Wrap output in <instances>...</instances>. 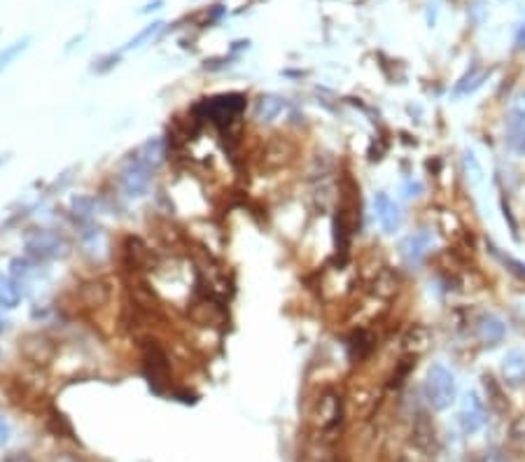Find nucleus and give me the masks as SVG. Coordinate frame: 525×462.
<instances>
[{
  "label": "nucleus",
  "mask_w": 525,
  "mask_h": 462,
  "mask_svg": "<svg viewBox=\"0 0 525 462\" xmlns=\"http://www.w3.org/2000/svg\"><path fill=\"white\" fill-rule=\"evenodd\" d=\"M243 108H245V96H240V94L215 96L206 103V113L210 115V119L227 122V124H229L233 117H238Z\"/></svg>",
  "instance_id": "obj_5"
},
{
  "label": "nucleus",
  "mask_w": 525,
  "mask_h": 462,
  "mask_svg": "<svg viewBox=\"0 0 525 462\" xmlns=\"http://www.w3.org/2000/svg\"><path fill=\"white\" fill-rule=\"evenodd\" d=\"M430 248H432V233L430 231H418V233L406 236L404 241L399 243V255L406 264L416 267V264H420L425 260V255L430 252Z\"/></svg>",
  "instance_id": "obj_7"
},
{
  "label": "nucleus",
  "mask_w": 525,
  "mask_h": 462,
  "mask_svg": "<svg viewBox=\"0 0 525 462\" xmlns=\"http://www.w3.org/2000/svg\"><path fill=\"white\" fill-rule=\"evenodd\" d=\"M26 252L33 260H54V257H64L68 252V243L64 241V236L47 229L33 231L26 238Z\"/></svg>",
  "instance_id": "obj_3"
},
{
  "label": "nucleus",
  "mask_w": 525,
  "mask_h": 462,
  "mask_svg": "<svg viewBox=\"0 0 525 462\" xmlns=\"http://www.w3.org/2000/svg\"><path fill=\"white\" fill-rule=\"evenodd\" d=\"M458 387H455V376L443 365H432L425 376V397L435 411H446L455 402Z\"/></svg>",
  "instance_id": "obj_1"
},
{
  "label": "nucleus",
  "mask_w": 525,
  "mask_h": 462,
  "mask_svg": "<svg viewBox=\"0 0 525 462\" xmlns=\"http://www.w3.org/2000/svg\"><path fill=\"white\" fill-rule=\"evenodd\" d=\"M462 175H465V180L469 182V187H479V184L484 182V169H481L477 154L472 150L462 152Z\"/></svg>",
  "instance_id": "obj_19"
},
{
  "label": "nucleus",
  "mask_w": 525,
  "mask_h": 462,
  "mask_svg": "<svg viewBox=\"0 0 525 462\" xmlns=\"http://www.w3.org/2000/svg\"><path fill=\"white\" fill-rule=\"evenodd\" d=\"M30 42H33L30 35H21V38H17L15 42H10V45H5L3 49H0V75H3V73L8 70L23 52H26V49L30 47Z\"/></svg>",
  "instance_id": "obj_16"
},
{
  "label": "nucleus",
  "mask_w": 525,
  "mask_h": 462,
  "mask_svg": "<svg viewBox=\"0 0 525 462\" xmlns=\"http://www.w3.org/2000/svg\"><path fill=\"white\" fill-rule=\"evenodd\" d=\"M474 329H477V338L484 346H497L506 331L504 323L497 316H493V313H484V316L477 320V327Z\"/></svg>",
  "instance_id": "obj_11"
},
{
  "label": "nucleus",
  "mask_w": 525,
  "mask_h": 462,
  "mask_svg": "<svg viewBox=\"0 0 525 462\" xmlns=\"http://www.w3.org/2000/svg\"><path fill=\"white\" fill-rule=\"evenodd\" d=\"M5 329H8V320H5L3 316H0V334H3Z\"/></svg>",
  "instance_id": "obj_32"
},
{
  "label": "nucleus",
  "mask_w": 525,
  "mask_h": 462,
  "mask_svg": "<svg viewBox=\"0 0 525 462\" xmlns=\"http://www.w3.org/2000/svg\"><path fill=\"white\" fill-rule=\"evenodd\" d=\"M0 164H3V157H0Z\"/></svg>",
  "instance_id": "obj_33"
},
{
  "label": "nucleus",
  "mask_w": 525,
  "mask_h": 462,
  "mask_svg": "<svg viewBox=\"0 0 525 462\" xmlns=\"http://www.w3.org/2000/svg\"><path fill=\"white\" fill-rule=\"evenodd\" d=\"M341 416H343V404H341V397L336 395L334 390L325 392L318 402V427L325 430V432H332L341 425Z\"/></svg>",
  "instance_id": "obj_6"
},
{
  "label": "nucleus",
  "mask_w": 525,
  "mask_h": 462,
  "mask_svg": "<svg viewBox=\"0 0 525 462\" xmlns=\"http://www.w3.org/2000/svg\"><path fill=\"white\" fill-rule=\"evenodd\" d=\"M150 182H152V169H147L145 164H140L138 159L128 157L126 164L120 169L117 173V184H120V192L126 196V199H143V196L150 192Z\"/></svg>",
  "instance_id": "obj_2"
},
{
  "label": "nucleus",
  "mask_w": 525,
  "mask_h": 462,
  "mask_svg": "<svg viewBox=\"0 0 525 462\" xmlns=\"http://www.w3.org/2000/svg\"><path fill=\"white\" fill-rule=\"evenodd\" d=\"M490 250H493V255H495L497 260L504 264V267H511V271H514L518 278H525V264L523 262H518V260H514V257H509V255H502V252H499L495 245H490Z\"/></svg>",
  "instance_id": "obj_26"
},
{
  "label": "nucleus",
  "mask_w": 525,
  "mask_h": 462,
  "mask_svg": "<svg viewBox=\"0 0 525 462\" xmlns=\"http://www.w3.org/2000/svg\"><path fill=\"white\" fill-rule=\"evenodd\" d=\"M10 434H12L10 423L5 421V418H0V446H5V443L10 441Z\"/></svg>",
  "instance_id": "obj_29"
},
{
  "label": "nucleus",
  "mask_w": 525,
  "mask_h": 462,
  "mask_svg": "<svg viewBox=\"0 0 525 462\" xmlns=\"http://www.w3.org/2000/svg\"><path fill=\"white\" fill-rule=\"evenodd\" d=\"M509 131H511V143H514L518 150H525V94L518 96L514 108H511Z\"/></svg>",
  "instance_id": "obj_15"
},
{
  "label": "nucleus",
  "mask_w": 525,
  "mask_h": 462,
  "mask_svg": "<svg viewBox=\"0 0 525 462\" xmlns=\"http://www.w3.org/2000/svg\"><path fill=\"white\" fill-rule=\"evenodd\" d=\"M484 385H486V395H488V406H493L497 414H504V411L509 409V404H506V399H504L502 387L495 383L493 376H484Z\"/></svg>",
  "instance_id": "obj_21"
},
{
  "label": "nucleus",
  "mask_w": 525,
  "mask_h": 462,
  "mask_svg": "<svg viewBox=\"0 0 525 462\" xmlns=\"http://www.w3.org/2000/svg\"><path fill=\"white\" fill-rule=\"evenodd\" d=\"M458 421L465 434H477L486 425V404L484 399H479L477 392H469V395H465V399H462Z\"/></svg>",
  "instance_id": "obj_4"
},
{
  "label": "nucleus",
  "mask_w": 525,
  "mask_h": 462,
  "mask_svg": "<svg viewBox=\"0 0 525 462\" xmlns=\"http://www.w3.org/2000/svg\"><path fill=\"white\" fill-rule=\"evenodd\" d=\"M133 159H138L140 164H145L147 169H159V166L164 164L166 159V140L162 138V135H152V138H147L143 145L135 147V152L131 154Z\"/></svg>",
  "instance_id": "obj_10"
},
{
  "label": "nucleus",
  "mask_w": 525,
  "mask_h": 462,
  "mask_svg": "<svg viewBox=\"0 0 525 462\" xmlns=\"http://www.w3.org/2000/svg\"><path fill=\"white\" fill-rule=\"evenodd\" d=\"M40 269H38V260H33V257H15V260L10 262V276L17 280H21L23 285H26L28 278H33V276H38Z\"/></svg>",
  "instance_id": "obj_17"
},
{
  "label": "nucleus",
  "mask_w": 525,
  "mask_h": 462,
  "mask_svg": "<svg viewBox=\"0 0 525 462\" xmlns=\"http://www.w3.org/2000/svg\"><path fill=\"white\" fill-rule=\"evenodd\" d=\"M509 441L516 451L525 453V416H516L509 425Z\"/></svg>",
  "instance_id": "obj_24"
},
{
  "label": "nucleus",
  "mask_w": 525,
  "mask_h": 462,
  "mask_svg": "<svg viewBox=\"0 0 525 462\" xmlns=\"http://www.w3.org/2000/svg\"><path fill=\"white\" fill-rule=\"evenodd\" d=\"M94 208H96V201H94V196H89V194H77L70 199V211L79 222L89 220L91 215H94Z\"/></svg>",
  "instance_id": "obj_23"
},
{
  "label": "nucleus",
  "mask_w": 525,
  "mask_h": 462,
  "mask_svg": "<svg viewBox=\"0 0 525 462\" xmlns=\"http://www.w3.org/2000/svg\"><path fill=\"white\" fill-rule=\"evenodd\" d=\"M499 372H502V381L509 387H521L525 383V350L521 348L506 350Z\"/></svg>",
  "instance_id": "obj_9"
},
{
  "label": "nucleus",
  "mask_w": 525,
  "mask_h": 462,
  "mask_svg": "<svg viewBox=\"0 0 525 462\" xmlns=\"http://www.w3.org/2000/svg\"><path fill=\"white\" fill-rule=\"evenodd\" d=\"M23 299V282L12 276H0V311H15Z\"/></svg>",
  "instance_id": "obj_12"
},
{
  "label": "nucleus",
  "mask_w": 525,
  "mask_h": 462,
  "mask_svg": "<svg viewBox=\"0 0 525 462\" xmlns=\"http://www.w3.org/2000/svg\"><path fill=\"white\" fill-rule=\"evenodd\" d=\"M283 110H285V98H280L276 94H264V96H259L255 103V119L262 122V124H269V122H274Z\"/></svg>",
  "instance_id": "obj_14"
},
{
  "label": "nucleus",
  "mask_w": 525,
  "mask_h": 462,
  "mask_svg": "<svg viewBox=\"0 0 525 462\" xmlns=\"http://www.w3.org/2000/svg\"><path fill=\"white\" fill-rule=\"evenodd\" d=\"M514 45H516V49H518V52H525V21H523L521 26H518V30H516Z\"/></svg>",
  "instance_id": "obj_30"
},
{
  "label": "nucleus",
  "mask_w": 525,
  "mask_h": 462,
  "mask_svg": "<svg viewBox=\"0 0 525 462\" xmlns=\"http://www.w3.org/2000/svg\"><path fill=\"white\" fill-rule=\"evenodd\" d=\"M374 211H376V218H379L383 231L385 233H394L401 227L399 206L385 192H379L374 196Z\"/></svg>",
  "instance_id": "obj_8"
},
{
  "label": "nucleus",
  "mask_w": 525,
  "mask_h": 462,
  "mask_svg": "<svg viewBox=\"0 0 525 462\" xmlns=\"http://www.w3.org/2000/svg\"><path fill=\"white\" fill-rule=\"evenodd\" d=\"M401 343H404L406 355H420V353H425V350L430 348L432 334H430V329L425 327V325H411V327L406 329L404 338H401Z\"/></svg>",
  "instance_id": "obj_13"
},
{
  "label": "nucleus",
  "mask_w": 525,
  "mask_h": 462,
  "mask_svg": "<svg viewBox=\"0 0 525 462\" xmlns=\"http://www.w3.org/2000/svg\"><path fill=\"white\" fill-rule=\"evenodd\" d=\"M348 350H350V355L360 360V357H364L369 350H372V336H369L367 331H357V334L350 338Z\"/></svg>",
  "instance_id": "obj_25"
},
{
  "label": "nucleus",
  "mask_w": 525,
  "mask_h": 462,
  "mask_svg": "<svg viewBox=\"0 0 525 462\" xmlns=\"http://www.w3.org/2000/svg\"><path fill=\"white\" fill-rule=\"evenodd\" d=\"M484 462H502V458H499V453H495V451H490V453H486V458H484Z\"/></svg>",
  "instance_id": "obj_31"
},
{
  "label": "nucleus",
  "mask_w": 525,
  "mask_h": 462,
  "mask_svg": "<svg viewBox=\"0 0 525 462\" xmlns=\"http://www.w3.org/2000/svg\"><path fill=\"white\" fill-rule=\"evenodd\" d=\"M413 441H416L423 451H428L432 443H435V427L430 425L425 414H420L416 418V425H413Z\"/></svg>",
  "instance_id": "obj_20"
},
{
  "label": "nucleus",
  "mask_w": 525,
  "mask_h": 462,
  "mask_svg": "<svg viewBox=\"0 0 525 462\" xmlns=\"http://www.w3.org/2000/svg\"><path fill=\"white\" fill-rule=\"evenodd\" d=\"M164 0H150V3H145L143 8L138 10V15H152V12H159L164 8Z\"/></svg>",
  "instance_id": "obj_28"
},
{
  "label": "nucleus",
  "mask_w": 525,
  "mask_h": 462,
  "mask_svg": "<svg viewBox=\"0 0 525 462\" xmlns=\"http://www.w3.org/2000/svg\"><path fill=\"white\" fill-rule=\"evenodd\" d=\"M120 57H122V52H117V54H108V57L98 59V64L94 66V70H96V73H108L110 68L120 64Z\"/></svg>",
  "instance_id": "obj_27"
},
{
  "label": "nucleus",
  "mask_w": 525,
  "mask_h": 462,
  "mask_svg": "<svg viewBox=\"0 0 525 462\" xmlns=\"http://www.w3.org/2000/svg\"><path fill=\"white\" fill-rule=\"evenodd\" d=\"M164 28V21H152L150 23V26H145V28H140L138 30V33H135L133 35V38L131 40H128L126 42V45L124 47H122L120 49V52L122 54H124V52H131V49H138V47H143V45H147V42H150L152 38H154V35H157L159 33V30H162Z\"/></svg>",
  "instance_id": "obj_22"
},
{
  "label": "nucleus",
  "mask_w": 525,
  "mask_h": 462,
  "mask_svg": "<svg viewBox=\"0 0 525 462\" xmlns=\"http://www.w3.org/2000/svg\"><path fill=\"white\" fill-rule=\"evenodd\" d=\"M490 75V73H486V70H479V68H472L469 73H465V75L460 77V82L455 84V89H453V94L455 96H467V94H474L481 84L486 82V77Z\"/></svg>",
  "instance_id": "obj_18"
},
{
  "label": "nucleus",
  "mask_w": 525,
  "mask_h": 462,
  "mask_svg": "<svg viewBox=\"0 0 525 462\" xmlns=\"http://www.w3.org/2000/svg\"><path fill=\"white\" fill-rule=\"evenodd\" d=\"M502 3H506V0H502Z\"/></svg>",
  "instance_id": "obj_34"
}]
</instances>
